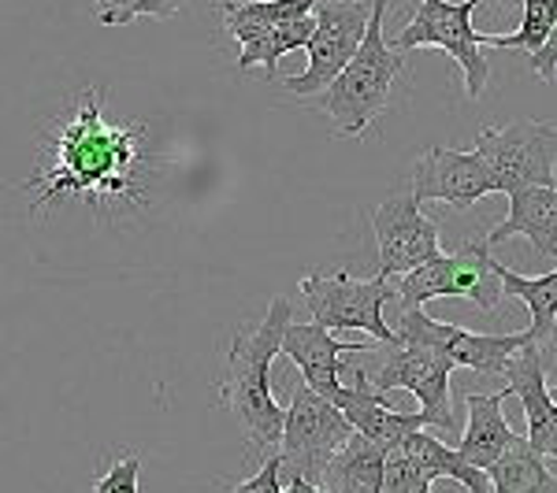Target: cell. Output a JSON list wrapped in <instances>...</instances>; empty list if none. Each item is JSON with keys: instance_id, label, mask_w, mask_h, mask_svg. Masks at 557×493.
Wrapping results in <instances>:
<instances>
[{"instance_id": "9a60e30c", "label": "cell", "mask_w": 557, "mask_h": 493, "mask_svg": "<svg viewBox=\"0 0 557 493\" xmlns=\"http://www.w3.org/2000/svg\"><path fill=\"white\" fill-rule=\"evenodd\" d=\"M335 408L343 412L354 427V434H364L368 442L383 445H398L401 438H409L412 430H424V412H398L391 405V393H380L372 387L364 367H357L354 387H343V393L335 397Z\"/></svg>"}, {"instance_id": "8fae6325", "label": "cell", "mask_w": 557, "mask_h": 493, "mask_svg": "<svg viewBox=\"0 0 557 493\" xmlns=\"http://www.w3.org/2000/svg\"><path fill=\"white\" fill-rule=\"evenodd\" d=\"M372 230L375 245H380V279L406 275L443 253L435 219L420 212V201L412 197V190L386 197L372 212Z\"/></svg>"}, {"instance_id": "7a4b0ae2", "label": "cell", "mask_w": 557, "mask_h": 493, "mask_svg": "<svg viewBox=\"0 0 557 493\" xmlns=\"http://www.w3.org/2000/svg\"><path fill=\"white\" fill-rule=\"evenodd\" d=\"M290 301L275 298L253 330H238L227 349V371L220 382V401L238 419L246 442L257 453H278L283 408L272 397V364L290 327Z\"/></svg>"}, {"instance_id": "4dcf8cb0", "label": "cell", "mask_w": 557, "mask_h": 493, "mask_svg": "<svg viewBox=\"0 0 557 493\" xmlns=\"http://www.w3.org/2000/svg\"><path fill=\"white\" fill-rule=\"evenodd\" d=\"M283 493H323L317 482H305L298 475H290V479H283Z\"/></svg>"}, {"instance_id": "7402d4cb", "label": "cell", "mask_w": 557, "mask_h": 493, "mask_svg": "<svg viewBox=\"0 0 557 493\" xmlns=\"http://www.w3.org/2000/svg\"><path fill=\"white\" fill-rule=\"evenodd\" d=\"M487 479L491 493H557V475L524 438L491 464Z\"/></svg>"}, {"instance_id": "e0dca14e", "label": "cell", "mask_w": 557, "mask_h": 493, "mask_svg": "<svg viewBox=\"0 0 557 493\" xmlns=\"http://www.w3.org/2000/svg\"><path fill=\"white\" fill-rule=\"evenodd\" d=\"M528 238L539 256H557V190L554 186H524L509 193V215L483 238V245H498L506 238Z\"/></svg>"}, {"instance_id": "4316f807", "label": "cell", "mask_w": 557, "mask_h": 493, "mask_svg": "<svg viewBox=\"0 0 557 493\" xmlns=\"http://www.w3.org/2000/svg\"><path fill=\"white\" fill-rule=\"evenodd\" d=\"M383 493H431V482L417 471V464L401 453V445H391V450H386Z\"/></svg>"}, {"instance_id": "277c9868", "label": "cell", "mask_w": 557, "mask_h": 493, "mask_svg": "<svg viewBox=\"0 0 557 493\" xmlns=\"http://www.w3.org/2000/svg\"><path fill=\"white\" fill-rule=\"evenodd\" d=\"M494 193L524 186H557V127L539 119H513L506 127H480L475 138Z\"/></svg>"}, {"instance_id": "ba28073f", "label": "cell", "mask_w": 557, "mask_h": 493, "mask_svg": "<svg viewBox=\"0 0 557 493\" xmlns=\"http://www.w3.org/2000/svg\"><path fill=\"white\" fill-rule=\"evenodd\" d=\"M394 290H398L401 312L420 308V304H428L435 298H465L480 312H487L502 298V286L491 271V245H483V241H469V245L454 256L438 253L435 260H428V264L398 275Z\"/></svg>"}, {"instance_id": "5b68a950", "label": "cell", "mask_w": 557, "mask_h": 493, "mask_svg": "<svg viewBox=\"0 0 557 493\" xmlns=\"http://www.w3.org/2000/svg\"><path fill=\"white\" fill-rule=\"evenodd\" d=\"M301 293L305 304L312 312V323L327 330H364L375 342L391 349L398 338H394V327L386 323V304L398 298L391 279H354L346 271H331V275H305L301 279Z\"/></svg>"}, {"instance_id": "2e32d148", "label": "cell", "mask_w": 557, "mask_h": 493, "mask_svg": "<svg viewBox=\"0 0 557 493\" xmlns=\"http://www.w3.org/2000/svg\"><path fill=\"white\" fill-rule=\"evenodd\" d=\"M506 375V387L509 393H517L520 405H524V416H528V438L524 442L543 456H557V405L546 390V379H543V364H539V345L528 342L520 345L513 356L502 367Z\"/></svg>"}, {"instance_id": "f1b7e54d", "label": "cell", "mask_w": 557, "mask_h": 493, "mask_svg": "<svg viewBox=\"0 0 557 493\" xmlns=\"http://www.w3.org/2000/svg\"><path fill=\"white\" fill-rule=\"evenodd\" d=\"M231 493H283V456L268 453L264 456V468H260L253 479L238 482Z\"/></svg>"}, {"instance_id": "9c48e42d", "label": "cell", "mask_w": 557, "mask_h": 493, "mask_svg": "<svg viewBox=\"0 0 557 493\" xmlns=\"http://www.w3.org/2000/svg\"><path fill=\"white\" fill-rule=\"evenodd\" d=\"M317 30L309 38V67L305 75H294L286 78V89L294 97H317L323 93L338 75L343 67L354 60V52L361 49V38L368 30V15H372V0H320L317 4Z\"/></svg>"}, {"instance_id": "30bf717a", "label": "cell", "mask_w": 557, "mask_h": 493, "mask_svg": "<svg viewBox=\"0 0 557 493\" xmlns=\"http://www.w3.org/2000/svg\"><path fill=\"white\" fill-rule=\"evenodd\" d=\"M394 338H398L394 345L435 349V353H443L454 367H469V371H480V375H502L509 356H513L520 345L532 342L524 330H520V334H475V330L454 327V323L431 319L428 312H420V308L401 312Z\"/></svg>"}, {"instance_id": "7c38bea8", "label": "cell", "mask_w": 557, "mask_h": 493, "mask_svg": "<svg viewBox=\"0 0 557 493\" xmlns=\"http://www.w3.org/2000/svg\"><path fill=\"white\" fill-rule=\"evenodd\" d=\"M450 375L454 364L443 353L424 345H394L391 356L383 361L380 375H375L372 387L380 393L391 390H409L420 401L424 412V424L450 430L454 427V412H450Z\"/></svg>"}, {"instance_id": "5bb4252c", "label": "cell", "mask_w": 557, "mask_h": 493, "mask_svg": "<svg viewBox=\"0 0 557 493\" xmlns=\"http://www.w3.org/2000/svg\"><path fill=\"white\" fill-rule=\"evenodd\" d=\"M375 345L380 342H338L335 330L320 327V323H290L278 353L305 375V387L317 390L320 397H327L335 405V397L343 393V382H338L343 353H361V349L368 353Z\"/></svg>"}, {"instance_id": "603a6c76", "label": "cell", "mask_w": 557, "mask_h": 493, "mask_svg": "<svg viewBox=\"0 0 557 493\" xmlns=\"http://www.w3.org/2000/svg\"><path fill=\"white\" fill-rule=\"evenodd\" d=\"M520 4H524V20H520L513 34H506V38H498V34H480V41L491 45V49H528L535 56L554 30L557 0H520Z\"/></svg>"}, {"instance_id": "d6986e66", "label": "cell", "mask_w": 557, "mask_h": 493, "mask_svg": "<svg viewBox=\"0 0 557 493\" xmlns=\"http://www.w3.org/2000/svg\"><path fill=\"white\" fill-rule=\"evenodd\" d=\"M386 450L364 434H349L346 445L327 460L320 479L323 493H383Z\"/></svg>"}, {"instance_id": "484cf974", "label": "cell", "mask_w": 557, "mask_h": 493, "mask_svg": "<svg viewBox=\"0 0 557 493\" xmlns=\"http://www.w3.org/2000/svg\"><path fill=\"white\" fill-rule=\"evenodd\" d=\"M242 20H253L264 26L275 23H290V20H305V15L317 12L320 0H223Z\"/></svg>"}, {"instance_id": "52a82bcc", "label": "cell", "mask_w": 557, "mask_h": 493, "mask_svg": "<svg viewBox=\"0 0 557 493\" xmlns=\"http://www.w3.org/2000/svg\"><path fill=\"white\" fill-rule=\"evenodd\" d=\"M483 0H420L412 23L401 30V38L391 45L398 52L409 49H443L461 64L465 89L472 101H480L487 89V60H483V41L472 26V12Z\"/></svg>"}, {"instance_id": "44dd1931", "label": "cell", "mask_w": 557, "mask_h": 493, "mask_svg": "<svg viewBox=\"0 0 557 493\" xmlns=\"http://www.w3.org/2000/svg\"><path fill=\"white\" fill-rule=\"evenodd\" d=\"M491 271H494V279H498L502 293H509V298H520V301L528 304L532 327H528L524 334L532 338V342H543V338L550 334L554 319H557V271L528 279V275H513L506 264H498L494 256H491Z\"/></svg>"}, {"instance_id": "f546056e", "label": "cell", "mask_w": 557, "mask_h": 493, "mask_svg": "<svg viewBox=\"0 0 557 493\" xmlns=\"http://www.w3.org/2000/svg\"><path fill=\"white\" fill-rule=\"evenodd\" d=\"M539 345V364H543V379H546V390L557 393V319L550 327V334L543 338Z\"/></svg>"}, {"instance_id": "d4e9b609", "label": "cell", "mask_w": 557, "mask_h": 493, "mask_svg": "<svg viewBox=\"0 0 557 493\" xmlns=\"http://www.w3.org/2000/svg\"><path fill=\"white\" fill-rule=\"evenodd\" d=\"M312 30H317V15H305V20H290V23H275L272 30H268L264 45H260L257 64L275 78L278 60H283L286 52H294V49H305L309 38H312Z\"/></svg>"}, {"instance_id": "3957f363", "label": "cell", "mask_w": 557, "mask_h": 493, "mask_svg": "<svg viewBox=\"0 0 557 493\" xmlns=\"http://www.w3.org/2000/svg\"><path fill=\"white\" fill-rule=\"evenodd\" d=\"M386 20V0H372V15H368V30L361 38V49L343 67L323 93L309 97L312 104L335 123V138H364L372 123L391 108L394 83L401 78V52L391 49L383 38Z\"/></svg>"}, {"instance_id": "cb8c5ba5", "label": "cell", "mask_w": 557, "mask_h": 493, "mask_svg": "<svg viewBox=\"0 0 557 493\" xmlns=\"http://www.w3.org/2000/svg\"><path fill=\"white\" fill-rule=\"evenodd\" d=\"M186 8V0H94V15L101 26H127L138 15L152 20H175Z\"/></svg>"}, {"instance_id": "4fadbf2b", "label": "cell", "mask_w": 557, "mask_h": 493, "mask_svg": "<svg viewBox=\"0 0 557 493\" xmlns=\"http://www.w3.org/2000/svg\"><path fill=\"white\" fill-rule=\"evenodd\" d=\"M412 197L424 201H446L457 212H469L480 197L494 193L487 167H483L480 152H457V149H428L412 167Z\"/></svg>"}, {"instance_id": "8992f818", "label": "cell", "mask_w": 557, "mask_h": 493, "mask_svg": "<svg viewBox=\"0 0 557 493\" xmlns=\"http://www.w3.org/2000/svg\"><path fill=\"white\" fill-rule=\"evenodd\" d=\"M349 434H354V427H349L343 412L327 397H320L317 390L301 387L290 397V408L283 412V438H278L283 479L298 475V479L320 486L323 468H327L331 456L343 450Z\"/></svg>"}, {"instance_id": "83f0119b", "label": "cell", "mask_w": 557, "mask_h": 493, "mask_svg": "<svg viewBox=\"0 0 557 493\" xmlns=\"http://www.w3.org/2000/svg\"><path fill=\"white\" fill-rule=\"evenodd\" d=\"M138 471H141V456L127 453L94 482V493H138Z\"/></svg>"}, {"instance_id": "6da1fadb", "label": "cell", "mask_w": 557, "mask_h": 493, "mask_svg": "<svg viewBox=\"0 0 557 493\" xmlns=\"http://www.w3.org/2000/svg\"><path fill=\"white\" fill-rule=\"evenodd\" d=\"M141 160V127H108L101 119V93L83 89L75 115L52 134L49 164L26 182V190H34L30 208L38 212L60 197H134Z\"/></svg>"}, {"instance_id": "ffe728a7", "label": "cell", "mask_w": 557, "mask_h": 493, "mask_svg": "<svg viewBox=\"0 0 557 493\" xmlns=\"http://www.w3.org/2000/svg\"><path fill=\"white\" fill-rule=\"evenodd\" d=\"M398 445H401V453H406L409 460L417 464V471L424 475L428 482L454 479L457 486H465L469 493H491L487 471L465 460V456L457 453L454 445H446V442H438L435 434H428V427L424 430H412V434L401 438Z\"/></svg>"}, {"instance_id": "ac0fdd59", "label": "cell", "mask_w": 557, "mask_h": 493, "mask_svg": "<svg viewBox=\"0 0 557 493\" xmlns=\"http://www.w3.org/2000/svg\"><path fill=\"white\" fill-rule=\"evenodd\" d=\"M509 390L502 393H465V408H469V427H465L457 453L465 456L475 468L487 471L506 450H513L520 442V434H513V427L506 424V405Z\"/></svg>"}]
</instances>
